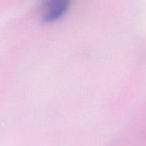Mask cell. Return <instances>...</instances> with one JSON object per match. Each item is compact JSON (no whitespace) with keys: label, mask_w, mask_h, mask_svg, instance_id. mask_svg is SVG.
Returning <instances> with one entry per match:
<instances>
[{"label":"cell","mask_w":146,"mask_h":146,"mask_svg":"<svg viewBox=\"0 0 146 146\" xmlns=\"http://www.w3.org/2000/svg\"><path fill=\"white\" fill-rule=\"evenodd\" d=\"M69 7V2L67 0H54L47 2L42 7V17L46 20H54L62 16Z\"/></svg>","instance_id":"cell-1"}]
</instances>
